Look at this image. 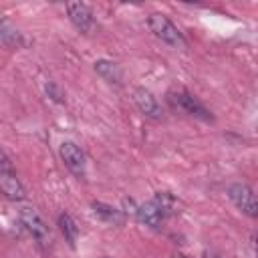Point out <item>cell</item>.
Listing matches in <instances>:
<instances>
[{
	"label": "cell",
	"instance_id": "obj_10",
	"mask_svg": "<svg viewBox=\"0 0 258 258\" xmlns=\"http://www.w3.org/2000/svg\"><path fill=\"white\" fill-rule=\"evenodd\" d=\"M95 73H97L101 79H105L107 83H111V85H121L123 73H121L119 64L113 62V60H107V58L95 60Z\"/></svg>",
	"mask_w": 258,
	"mask_h": 258
},
{
	"label": "cell",
	"instance_id": "obj_3",
	"mask_svg": "<svg viewBox=\"0 0 258 258\" xmlns=\"http://www.w3.org/2000/svg\"><path fill=\"white\" fill-rule=\"evenodd\" d=\"M228 198L232 200V204L244 212L246 216L250 218H256L258 216V202H256V194L254 189L248 185V183H242V181H236L228 187Z\"/></svg>",
	"mask_w": 258,
	"mask_h": 258
},
{
	"label": "cell",
	"instance_id": "obj_12",
	"mask_svg": "<svg viewBox=\"0 0 258 258\" xmlns=\"http://www.w3.org/2000/svg\"><path fill=\"white\" fill-rule=\"evenodd\" d=\"M58 228H60L64 240H67L71 246H75V242H77V238H79V228H77V222L73 220V216L60 214V216H58Z\"/></svg>",
	"mask_w": 258,
	"mask_h": 258
},
{
	"label": "cell",
	"instance_id": "obj_2",
	"mask_svg": "<svg viewBox=\"0 0 258 258\" xmlns=\"http://www.w3.org/2000/svg\"><path fill=\"white\" fill-rule=\"evenodd\" d=\"M167 101L173 109H179L181 113L189 115V117H196V119H202V121H214L210 109H206L191 93H187L185 89H171L167 93Z\"/></svg>",
	"mask_w": 258,
	"mask_h": 258
},
{
	"label": "cell",
	"instance_id": "obj_4",
	"mask_svg": "<svg viewBox=\"0 0 258 258\" xmlns=\"http://www.w3.org/2000/svg\"><path fill=\"white\" fill-rule=\"evenodd\" d=\"M18 220H20L22 228H24L34 240H38L40 244H46V242L50 240L48 226H46V222L42 220V216H40L34 208H30V206L20 208V212H18Z\"/></svg>",
	"mask_w": 258,
	"mask_h": 258
},
{
	"label": "cell",
	"instance_id": "obj_9",
	"mask_svg": "<svg viewBox=\"0 0 258 258\" xmlns=\"http://www.w3.org/2000/svg\"><path fill=\"white\" fill-rule=\"evenodd\" d=\"M0 191H2L4 198L12 200V202H22L26 198L24 185L20 183L16 173H2L0 175Z\"/></svg>",
	"mask_w": 258,
	"mask_h": 258
},
{
	"label": "cell",
	"instance_id": "obj_13",
	"mask_svg": "<svg viewBox=\"0 0 258 258\" xmlns=\"http://www.w3.org/2000/svg\"><path fill=\"white\" fill-rule=\"evenodd\" d=\"M2 173H14V165H12L10 157H8V153L0 147V175Z\"/></svg>",
	"mask_w": 258,
	"mask_h": 258
},
{
	"label": "cell",
	"instance_id": "obj_14",
	"mask_svg": "<svg viewBox=\"0 0 258 258\" xmlns=\"http://www.w3.org/2000/svg\"><path fill=\"white\" fill-rule=\"evenodd\" d=\"M16 36H18V32H16V30L6 28L4 24H0V44H8V42H12Z\"/></svg>",
	"mask_w": 258,
	"mask_h": 258
},
{
	"label": "cell",
	"instance_id": "obj_1",
	"mask_svg": "<svg viewBox=\"0 0 258 258\" xmlns=\"http://www.w3.org/2000/svg\"><path fill=\"white\" fill-rule=\"evenodd\" d=\"M147 26H149V30L153 32V36L159 38L161 42H165V44H169V46H173V48L185 46V38H183L181 30H179L165 14H161V12L149 14V16H147Z\"/></svg>",
	"mask_w": 258,
	"mask_h": 258
},
{
	"label": "cell",
	"instance_id": "obj_16",
	"mask_svg": "<svg viewBox=\"0 0 258 258\" xmlns=\"http://www.w3.org/2000/svg\"><path fill=\"white\" fill-rule=\"evenodd\" d=\"M175 258H189V256H183V254H177Z\"/></svg>",
	"mask_w": 258,
	"mask_h": 258
},
{
	"label": "cell",
	"instance_id": "obj_15",
	"mask_svg": "<svg viewBox=\"0 0 258 258\" xmlns=\"http://www.w3.org/2000/svg\"><path fill=\"white\" fill-rule=\"evenodd\" d=\"M44 89H46V95H48L52 101H56V103H60V101H62V91H60L52 81H48Z\"/></svg>",
	"mask_w": 258,
	"mask_h": 258
},
{
	"label": "cell",
	"instance_id": "obj_17",
	"mask_svg": "<svg viewBox=\"0 0 258 258\" xmlns=\"http://www.w3.org/2000/svg\"><path fill=\"white\" fill-rule=\"evenodd\" d=\"M105 258H107V256H105Z\"/></svg>",
	"mask_w": 258,
	"mask_h": 258
},
{
	"label": "cell",
	"instance_id": "obj_11",
	"mask_svg": "<svg viewBox=\"0 0 258 258\" xmlns=\"http://www.w3.org/2000/svg\"><path fill=\"white\" fill-rule=\"evenodd\" d=\"M93 212L99 220H103L105 224H111V226H121L125 222V216L121 210L105 204V202H93Z\"/></svg>",
	"mask_w": 258,
	"mask_h": 258
},
{
	"label": "cell",
	"instance_id": "obj_5",
	"mask_svg": "<svg viewBox=\"0 0 258 258\" xmlns=\"http://www.w3.org/2000/svg\"><path fill=\"white\" fill-rule=\"evenodd\" d=\"M58 153H60V159L64 161V165H67V169L71 173H75L79 179L85 177V173H87V157H85L83 149L75 141H62Z\"/></svg>",
	"mask_w": 258,
	"mask_h": 258
},
{
	"label": "cell",
	"instance_id": "obj_8",
	"mask_svg": "<svg viewBox=\"0 0 258 258\" xmlns=\"http://www.w3.org/2000/svg\"><path fill=\"white\" fill-rule=\"evenodd\" d=\"M135 216H137V220H139L143 226H147V228H159L161 222L167 218V214H165L153 200L141 204V206L135 210Z\"/></svg>",
	"mask_w": 258,
	"mask_h": 258
},
{
	"label": "cell",
	"instance_id": "obj_7",
	"mask_svg": "<svg viewBox=\"0 0 258 258\" xmlns=\"http://www.w3.org/2000/svg\"><path fill=\"white\" fill-rule=\"evenodd\" d=\"M67 14L71 18V22L81 30V32H91L95 28V18L91 12V6L85 2H69L67 4Z\"/></svg>",
	"mask_w": 258,
	"mask_h": 258
},
{
	"label": "cell",
	"instance_id": "obj_6",
	"mask_svg": "<svg viewBox=\"0 0 258 258\" xmlns=\"http://www.w3.org/2000/svg\"><path fill=\"white\" fill-rule=\"evenodd\" d=\"M133 103L137 105V109H139L145 117H149V119H153V121H159V119L163 117V111H161L159 101H157L155 95H153L151 91H147L145 87L133 89Z\"/></svg>",
	"mask_w": 258,
	"mask_h": 258
}]
</instances>
